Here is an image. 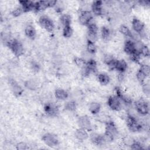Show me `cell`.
<instances>
[{"mask_svg": "<svg viewBox=\"0 0 150 150\" xmlns=\"http://www.w3.org/2000/svg\"><path fill=\"white\" fill-rule=\"evenodd\" d=\"M118 134L117 129L114 125V122L108 121L106 122V127H105V131L104 135H103L105 141L110 142L113 141L116 136Z\"/></svg>", "mask_w": 150, "mask_h": 150, "instance_id": "1", "label": "cell"}, {"mask_svg": "<svg viewBox=\"0 0 150 150\" xmlns=\"http://www.w3.org/2000/svg\"><path fill=\"white\" fill-rule=\"evenodd\" d=\"M6 44L16 56H21L23 54V47L18 40L11 39Z\"/></svg>", "mask_w": 150, "mask_h": 150, "instance_id": "2", "label": "cell"}, {"mask_svg": "<svg viewBox=\"0 0 150 150\" xmlns=\"http://www.w3.org/2000/svg\"><path fill=\"white\" fill-rule=\"evenodd\" d=\"M127 124L129 129L132 132L140 131L143 126L138 122L137 118L131 115H128L127 117Z\"/></svg>", "mask_w": 150, "mask_h": 150, "instance_id": "3", "label": "cell"}, {"mask_svg": "<svg viewBox=\"0 0 150 150\" xmlns=\"http://www.w3.org/2000/svg\"><path fill=\"white\" fill-rule=\"evenodd\" d=\"M39 24L49 32H52L54 29V25L52 20L47 16H42L39 19Z\"/></svg>", "mask_w": 150, "mask_h": 150, "instance_id": "4", "label": "cell"}, {"mask_svg": "<svg viewBox=\"0 0 150 150\" xmlns=\"http://www.w3.org/2000/svg\"><path fill=\"white\" fill-rule=\"evenodd\" d=\"M87 26V41L94 43L97 39V26L94 23H90Z\"/></svg>", "mask_w": 150, "mask_h": 150, "instance_id": "5", "label": "cell"}, {"mask_svg": "<svg viewBox=\"0 0 150 150\" xmlns=\"http://www.w3.org/2000/svg\"><path fill=\"white\" fill-rule=\"evenodd\" d=\"M135 107L137 112L142 115H145L149 112L148 104L143 100L137 101L135 103Z\"/></svg>", "mask_w": 150, "mask_h": 150, "instance_id": "6", "label": "cell"}, {"mask_svg": "<svg viewBox=\"0 0 150 150\" xmlns=\"http://www.w3.org/2000/svg\"><path fill=\"white\" fill-rule=\"evenodd\" d=\"M43 141L48 146L53 147L58 145L59 139L57 137L51 133H46L42 137Z\"/></svg>", "mask_w": 150, "mask_h": 150, "instance_id": "7", "label": "cell"}, {"mask_svg": "<svg viewBox=\"0 0 150 150\" xmlns=\"http://www.w3.org/2000/svg\"><path fill=\"white\" fill-rule=\"evenodd\" d=\"M108 105L114 111H120L121 109V101L116 96H111L108 99Z\"/></svg>", "mask_w": 150, "mask_h": 150, "instance_id": "8", "label": "cell"}, {"mask_svg": "<svg viewBox=\"0 0 150 150\" xmlns=\"http://www.w3.org/2000/svg\"><path fill=\"white\" fill-rule=\"evenodd\" d=\"M93 19V15L90 11L88 10L82 11L79 15V22L83 25H88L91 23Z\"/></svg>", "mask_w": 150, "mask_h": 150, "instance_id": "9", "label": "cell"}, {"mask_svg": "<svg viewBox=\"0 0 150 150\" xmlns=\"http://www.w3.org/2000/svg\"><path fill=\"white\" fill-rule=\"evenodd\" d=\"M44 110L48 115L52 117L56 116L59 113L58 107L51 103H48L45 104L44 107Z\"/></svg>", "mask_w": 150, "mask_h": 150, "instance_id": "10", "label": "cell"}, {"mask_svg": "<svg viewBox=\"0 0 150 150\" xmlns=\"http://www.w3.org/2000/svg\"><path fill=\"white\" fill-rule=\"evenodd\" d=\"M78 123L80 126V128H84L85 129L89 130L91 128V124L90 118L86 115L81 116L79 118Z\"/></svg>", "mask_w": 150, "mask_h": 150, "instance_id": "11", "label": "cell"}, {"mask_svg": "<svg viewBox=\"0 0 150 150\" xmlns=\"http://www.w3.org/2000/svg\"><path fill=\"white\" fill-rule=\"evenodd\" d=\"M103 2L101 1H94L91 5L93 13L97 16L103 14V9L102 7Z\"/></svg>", "mask_w": 150, "mask_h": 150, "instance_id": "12", "label": "cell"}, {"mask_svg": "<svg viewBox=\"0 0 150 150\" xmlns=\"http://www.w3.org/2000/svg\"><path fill=\"white\" fill-rule=\"evenodd\" d=\"M19 3L24 12H29L33 10L35 11V2L31 1H19Z\"/></svg>", "mask_w": 150, "mask_h": 150, "instance_id": "13", "label": "cell"}, {"mask_svg": "<svg viewBox=\"0 0 150 150\" xmlns=\"http://www.w3.org/2000/svg\"><path fill=\"white\" fill-rule=\"evenodd\" d=\"M132 27L135 32L140 33L144 30V24L139 19L137 18H134L132 21Z\"/></svg>", "mask_w": 150, "mask_h": 150, "instance_id": "14", "label": "cell"}, {"mask_svg": "<svg viewBox=\"0 0 150 150\" xmlns=\"http://www.w3.org/2000/svg\"><path fill=\"white\" fill-rule=\"evenodd\" d=\"M90 138L91 142L97 145H101L105 142H106L103 135H101L96 133L91 134L90 135Z\"/></svg>", "mask_w": 150, "mask_h": 150, "instance_id": "15", "label": "cell"}, {"mask_svg": "<svg viewBox=\"0 0 150 150\" xmlns=\"http://www.w3.org/2000/svg\"><path fill=\"white\" fill-rule=\"evenodd\" d=\"M9 84L11 87V89L12 92L16 96H19L22 94L23 92V90L22 87L13 80L11 79L9 81Z\"/></svg>", "mask_w": 150, "mask_h": 150, "instance_id": "16", "label": "cell"}, {"mask_svg": "<svg viewBox=\"0 0 150 150\" xmlns=\"http://www.w3.org/2000/svg\"><path fill=\"white\" fill-rule=\"evenodd\" d=\"M127 69V64L126 62L123 60H116L114 69L117 70L119 73H124Z\"/></svg>", "mask_w": 150, "mask_h": 150, "instance_id": "17", "label": "cell"}, {"mask_svg": "<svg viewBox=\"0 0 150 150\" xmlns=\"http://www.w3.org/2000/svg\"><path fill=\"white\" fill-rule=\"evenodd\" d=\"M124 50L129 55H130L131 54H132L134 52H135V51H137L136 49H135L134 42H133L131 40H127L124 44Z\"/></svg>", "mask_w": 150, "mask_h": 150, "instance_id": "18", "label": "cell"}, {"mask_svg": "<svg viewBox=\"0 0 150 150\" xmlns=\"http://www.w3.org/2000/svg\"><path fill=\"white\" fill-rule=\"evenodd\" d=\"M75 137L79 141H84L88 137V134L86 129L80 128L75 131Z\"/></svg>", "mask_w": 150, "mask_h": 150, "instance_id": "19", "label": "cell"}, {"mask_svg": "<svg viewBox=\"0 0 150 150\" xmlns=\"http://www.w3.org/2000/svg\"><path fill=\"white\" fill-rule=\"evenodd\" d=\"M25 33L26 36L31 39H34L36 36V30L34 27L31 25L26 26L25 29Z\"/></svg>", "mask_w": 150, "mask_h": 150, "instance_id": "20", "label": "cell"}, {"mask_svg": "<svg viewBox=\"0 0 150 150\" xmlns=\"http://www.w3.org/2000/svg\"><path fill=\"white\" fill-rule=\"evenodd\" d=\"M54 95L57 99L61 100L66 99L69 96L68 93L65 90L62 88L56 89L54 92Z\"/></svg>", "mask_w": 150, "mask_h": 150, "instance_id": "21", "label": "cell"}, {"mask_svg": "<svg viewBox=\"0 0 150 150\" xmlns=\"http://www.w3.org/2000/svg\"><path fill=\"white\" fill-rule=\"evenodd\" d=\"M86 67L90 72V73H94L97 70V63L93 59H89L86 62Z\"/></svg>", "mask_w": 150, "mask_h": 150, "instance_id": "22", "label": "cell"}, {"mask_svg": "<svg viewBox=\"0 0 150 150\" xmlns=\"http://www.w3.org/2000/svg\"><path fill=\"white\" fill-rule=\"evenodd\" d=\"M89 111L93 114H98L101 109V105L100 103L97 102H92L90 104L89 107Z\"/></svg>", "mask_w": 150, "mask_h": 150, "instance_id": "23", "label": "cell"}, {"mask_svg": "<svg viewBox=\"0 0 150 150\" xmlns=\"http://www.w3.org/2000/svg\"><path fill=\"white\" fill-rule=\"evenodd\" d=\"M98 80L101 84L106 85L109 83L110 79V77L107 74L100 73L98 75Z\"/></svg>", "mask_w": 150, "mask_h": 150, "instance_id": "24", "label": "cell"}, {"mask_svg": "<svg viewBox=\"0 0 150 150\" xmlns=\"http://www.w3.org/2000/svg\"><path fill=\"white\" fill-rule=\"evenodd\" d=\"M60 22L62 25L64 26H70L71 23V17L68 14H63L61 16L60 18Z\"/></svg>", "mask_w": 150, "mask_h": 150, "instance_id": "25", "label": "cell"}, {"mask_svg": "<svg viewBox=\"0 0 150 150\" xmlns=\"http://www.w3.org/2000/svg\"><path fill=\"white\" fill-rule=\"evenodd\" d=\"M120 33H121L123 35L131 38L132 36V32L130 30V29L125 25H121L119 28Z\"/></svg>", "mask_w": 150, "mask_h": 150, "instance_id": "26", "label": "cell"}, {"mask_svg": "<svg viewBox=\"0 0 150 150\" xmlns=\"http://www.w3.org/2000/svg\"><path fill=\"white\" fill-rule=\"evenodd\" d=\"M86 47L87 52L90 54H94L96 52L97 47L95 45V43L93 42L87 41Z\"/></svg>", "mask_w": 150, "mask_h": 150, "instance_id": "27", "label": "cell"}, {"mask_svg": "<svg viewBox=\"0 0 150 150\" xmlns=\"http://www.w3.org/2000/svg\"><path fill=\"white\" fill-rule=\"evenodd\" d=\"M73 33V30L71 26H66L63 27V35L65 38H70Z\"/></svg>", "mask_w": 150, "mask_h": 150, "instance_id": "28", "label": "cell"}, {"mask_svg": "<svg viewBox=\"0 0 150 150\" xmlns=\"http://www.w3.org/2000/svg\"><path fill=\"white\" fill-rule=\"evenodd\" d=\"M101 34L104 40H107L110 36V31L108 28L103 26L101 30Z\"/></svg>", "mask_w": 150, "mask_h": 150, "instance_id": "29", "label": "cell"}, {"mask_svg": "<svg viewBox=\"0 0 150 150\" xmlns=\"http://www.w3.org/2000/svg\"><path fill=\"white\" fill-rule=\"evenodd\" d=\"M25 86L27 88L31 90H36V88H37L36 83L32 80H29L26 81L25 83Z\"/></svg>", "mask_w": 150, "mask_h": 150, "instance_id": "30", "label": "cell"}, {"mask_svg": "<svg viewBox=\"0 0 150 150\" xmlns=\"http://www.w3.org/2000/svg\"><path fill=\"white\" fill-rule=\"evenodd\" d=\"M139 70H140L141 72H142L146 77L149 75V73H150V67H149V65H148V64H142L141 66L140 67Z\"/></svg>", "mask_w": 150, "mask_h": 150, "instance_id": "31", "label": "cell"}, {"mask_svg": "<svg viewBox=\"0 0 150 150\" xmlns=\"http://www.w3.org/2000/svg\"><path fill=\"white\" fill-rule=\"evenodd\" d=\"M65 107L66 110L70 111H73L76 108V104L74 101H70L66 103Z\"/></svg>", "mask_w": 150, "mask_h": 150, "instance_id": "32", "label": "cell"}, {"mask_svg": "<svg viewBox=\"0 0 150 150\" xmlns=\"http://www.w3.org/2000/svg\"><path fill=\"white\" fill-rule=\"evenodd\" d=\"M140 54L144 57H148L149 56V50L148 46L143 45L139 50Z\"/></svg>", "mask_w": 150, "mask_h": 150, "instance_id": "33", "label": "cell"}, {"mask_svg": "<svg viewBox=\"0 0 150 150\" xmlns=\"http://www.w3.org/2000/svg\"><path fill=\"white\" fill-rule=\"evenodd\" d=\"M74 62L77 66L81 68H83V67H84L86 64V62L84 59L79 58V57H76L74 59Z\"/></svg>", "mask_w": 150, "mask_h": 150, "instance_id": "34", "label": "cell"}, {"mask_svg": "<svg viewBox=\"0 0 150 150\" xmlns=\"http://www.w3.org/2000/svg\"><path fill=\"white\" fill-rule=\"evenodd\" d=\"M136 76H137V80H138L141 83H144V81H145V79H146V76L142 72H141L139 70L137 71V74H136Z\"/></svg>", "mask_w": 150, "mask_h": 150, "instance_id": "35", "label": "cell"}, {"mask_svg": "<svg viewBox=\"0 0 150 150\" xmlns=\"http://www.w3.org/2000/svg\"><path fill=\"white\" fill-rule=\"evenodd\" d=\"M23 10L21 6L20 7H17L16 8H15L12 12V14L13 16L15 17H18L19 16H20L22 13H23Z\"/></svg>", "mask_w": 150, "mask_h": 150, "instance_id": "36", "label": "cell"}, {"mask_svg": "<svg viewBox=\"0 0 150 150\" xmlns=\"http://www.w3.org/2000/svg\"><path fill=\"white\" fill-rule=\"evenodd\" d=\"M130 57H131V59L134 61V62H138L140 59V57H141V54H140V53L138 51H135V52H134L133 53L131 54L130 55Z\"/></svg>", "mask_w": 150, "mask_h": 150, "instance_id": "37", "label": "cell"}, {"mask_svg": "<svg viewBox=\"0 0 150 150\" xmlns=\"http://www.w3.org/2000/svg\"><path fill=\"white\" fill-rule=\"evenodd\" d=\"M115 59L111 54H106L104 57V62L107 65H109Z\"/></svg>", "mask_w": 150, "mask_h": 150, "instance_id": "38", "label": "cell"}, {"mask_svg": "<svg viewBox=\"0 0 150 150\" xmlns=\"http://www.w3.org/2000/svg\"><path fill=\"white\" fill-rule=\"evenodd\" d=\"M130 146H131V148L132 149L139 150V149H143L142 144L141 143H139V142H137V141H134Z\"/></svg>", "mask_w": 150, "mask_h": 150, "instance_id": "39", "label": "cell"}, {"mask_svg": "<svg viewBox=\"0 0 150 150\" xmlns=\"http://www.w3.org/2000/svg\"><path fill=\"white\" fill-rule=\"evenodd\" d=\"M16 148L19 150H23V149H29L28 145L25 142H20L17 144Z\"/></svg>", "mask_w": 150, "mask_h": 150, "instance_id": "40", "label": "cell"}, {"mask_svg": "<svg viewBox=\"0 0 150 150\" xmlns=\"http://www.w3.org/2000/svg\"><path fill=\"white\" fill-rule=\"evenodd\" d=\"M135 141L131 137H127L124 139V143L128 146H131Z\"/></svg>", "mask_w": 150, "mask_h": 150, "instance_id": "41", "label": "cell"}, {"mask_svg": "<svg viewBox=\"0 0 150 150\" xmlns=\"http://www.w3.org/2000/svg\"><path fill=\"white\" fill-rule=\"evenodd\" d=\"M143 90L145 93L149 94V86L148 84H144L143 87Z\"/></svg>", "mask_w": 150, "mask_h": 150, "instance_id": "42", "label": "cell"}, {"mask_svg": "<svg viewBox=\"0 0 150 150\" xmlns=\"http://www.w3.org/2000/svg\"><path fill=\"white\" fill-rule=\"evenodd\" d=\"M118 79L119 81H122L124 80V73H119L118 76Z\"/></svg>", "mask_w": 150, "mask_h": 150, "instance_id": "43", "label": "cell"}, {"mask_svg": "<svg viewBox=\"0 0 150 150\" xmlns=\"http://www.w3.org/2000/svg\"><path fill=\"white\" fill-rule=\"evenodd\" d=\"M32 69L33 70H35L37 71V70H39V65L37 63H33L32 65Z\"/></svg>", "mask_w": 150, "mask_h": 150, "instance_id": "44", "label": "cell"}]
</instances>
